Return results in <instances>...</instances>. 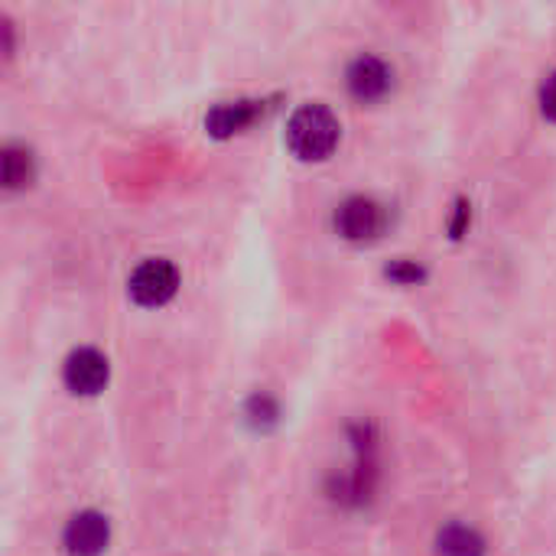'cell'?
I'll list each match as a JSON object with an SVG mask.
<instances>
[{
  "label": "cell",
  "mask_w": 556,
  "mask_h": 556,
  "mask_svg": "<svg viewBox=\"0 0 556 556\" xmlns=\"http://www.w3.org/2000/svg\"><path fill=\"white\" fill-rule=\"evenodd\" d=\"M62 378H65V388L72 394L91 397L108 384V358L98 349H75L65 358Z\"/></svg>",
  "instance_id": "5b68a950"
},
{
  "label": "cell",
  "mask_w": 556,
  "mask_h": 556,
  "mask_svg": "<svg viewBox=\"0 0 556 556\" xmlns=\"http://www.w3.org/2000/svg\"><path fill=\"white\" fill-rule=\"evenodd\" d=\"M339 137H342L339 117L326 104H303L293 111L287 124V147L293 150V156L306 163H319L332 156V150L339 147Z\"/></svg>",
  "instance_id": "6da1fadb"
},
{
  "label": "cell",
  "mask_w": 556,
  "mask_h": 556,
  "mask_svg": "<svg viewBox=\"0 0 556 556\" xmlns=\"http://www.w3.org/2000/svg\"><path fill=\"white\" fill-rule=\"evenodd\" d=\"M176 290H179V270L166 257L143 261L127 280V293L140 306H163L176 296Z\"/></svg>",
  "instance_id": "7a4b0ae2"
},
{
  "label": "cell",
  "mask_w": 556,
  "mask_h": 556,
  "mask_svg": "<svg viewBox=\"0 0 556 556\" xmlns=\"http://www.w3.org/2000/svg\"><path fill=\"white\" fill-rule=\"evenodd\" d=\"M541 111H544L547 121L556 124V68L544 78V85H541Z\"/></svg>",
  "instance_id": "30bf717a"
},
{
  "label": "cell",
  "mask_w": 556,
  "mask_h": 556,
  "mask_svg": "<svg viewBox=\"0 0 556 556\" xmlns=\"http://www.w3.org/2000/svg\"><path fill=\"white\" fill-rule=\"evenodd\" d=\"M65 551L72 556H101L108 551L111 541V528L108 518L98 511H78L68 525H65Z\"/></svg>",
  "instance_id": "8992f818"
},
{
  "label": "cell",
  "mask_w": 556,
  "mask_h": 556,
  "mask_svg": "<svg viewBox=\"0 0 556 556\" xmlns=\"http://www.w3.org/2000/svg\"><path fill=\"white\" fill-rule=\"evenodd\" d=\"M440 556H485V541L476 528L466 525H446L437 538Z\"/></svg>",
  "instance_id": "ba28073f"
},
{
  "label": "cell",
  "mask_w": 556,
  "mask_h": 556,
  "mask_svg": "<svg viewBox=\"0 0 556 556\" xmlns=\"http://www.w3.org/2000/svg\"><path fill=\"white\" fill-rule=\"evenodd\" d=\"M388 274H391L394 280H404V283H414V280L420 277V267H414V264H404V261H397L394 267H388Z\"/></svg>",
  "instance_id": "8fae6325"
},
{
  "label": "cell",
  "mask_w": 556,
  "mask_h": 556,
  "mask_svg": "<svg viewBox=\"0 0 556 556\" xmlns=\"http://www.w3.org/2000/svg\"><path fill=\"white\" fill-rule=\"evenodd\" d=\"M345 85L352 98L371 104V101H381L394 88V68L378 55H358L345 72Z\"/></svg>",
  "instance_id": "277c9868"
},
{
  "label": "cell",
  "mask_w": 556,
  "mask_h": 556,
  "mask_svg": "<svg viewBox=\"0 0 556 556\" xmlns=\"http://www.w3.org/2000/svg\"><path fill=\"white\" fill-rule=\"evenodd\" d=\"M33 179V153L23 143L3 147V182L7 189H23Z\"/></svg>",
  "instance_id": "9c48e42d"
},
{
  "label": "cell",
  "mask_w": 556,
  "mask_h": 556,
  "mask_svg": "<svg viewBox=\"0 0 556 556\" xmlns=\"http://www.w3.org/2000/svg\"><path fill=\"white\" fill-rule=\"evenodd\" d=\"M384 228V208L368 195H352L336 208V231L345 241H375Z\"/></svg>",
  "instance_id": "3957f363"
},
{
  "label": "cell",
  "mask_w": 556,
  "mask_h": 556,
  "mask_svg": "<svg viewBox=\"0 0 556 556\" xmlns=\"http://www.w3.org/2000/svg\"><path fill=\"white\" fill-rule=\"evenodd\" d=\"M264 114V101L254 98H238V101H222L205 114V127L215 137H231L248 130L257 117Z\"/></svg>",
  "instance_id": "52a82bcc"
}]
</instances>
